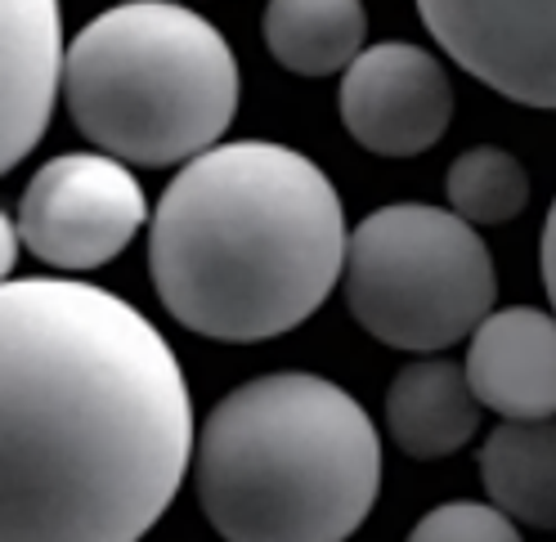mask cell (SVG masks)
I'll use <instances>...</instances> for the list:
<instances>
[{"instance_id": "8992f818", "label": "cell", "mask_w": 556, "mask_h": 542, "mask_svg": "<svg viewBox=\"0 0 556 542\" xmlns=\"http://www.w3.org/2000/svg\"><path fill=\"white\" fill-rule=\"evenodd\" d=\"M23 251L63 274H86L117 260L135 233L153 224L135 171L109 153L50 157L18 197Z\"/></svg>"}, {"instance_id": "30bf717a", "label": "cell", "mask_w": 556, "mask_h": 542, "mask_svg": "<svg viewBox=\"0 0 556 542\" xmlns=\"http://www.w3.org/2000/svg\"><path fill=\"white\" fill-rule=\"evenodd\" d=\"M5 171L41 144L63 90V10L59 0H5Z\"/></svg>"}, {"instance_id": "5bb4252c", "label": "cell", "mask_w": 556, "mask_h": 542, "mask_svg": "<svg viewBox=\"0 0 556 542\" xmlns=\"http://www.w3.org/2000/svg\"><path fill=\"white\" fill-rule=\"evenodd\" d=\"M444 193H448V211H458L476 229L511 224L530 207V171L507 149L476 144L454 157L444 176Z\"/></svg>"}, {"instance_id": "e0dca14e", "label": "cell", "mask_w": 556, "mask_h": 542, "mask_svg": "<svg viewBox=\"0 0 556 542\" xmlns=\"http://www.w3.org/2000/svg\"><path fill=\"white\" fill-rule=\"evenodd\" d=\"M18 243H23V233L14 220H5V256H0V264H5V274H14V264H18Z\"/></svg>"}, {"instance_id": "2e32d148", "label": "cell", "mask_w": 556, "mask_h": 542, "mask_svg": "<svg viewBox=\"0 0 556 542\" xmlns=\"http://www.w3.org/2000/svg\"><path fill=\"white\" fill-rule=\"evenodd\" d=\"M543 287H547L552 314H556V197H552V211L543 220Z\"/></svg>"}, {"instance_id": "9c48e42d", "label": "cell", "mask_w": 556, "mask_h": 542, "mask_svg": "<svg viewBox=\"0 0 556 542\" xmlns=\"http://www.w3.org/2000/svg\"><path fill=\"white\" fill-rule=\"evenodd\" d=\"M467 377L503 422L556 417V314L534 305L494 310L471 336Z\"/></svg>"}, {"instance_id": "7c38bea8", "label": "cell", "mask_w": 556, "mask_h": 542, "mask_svg": "<svg viewBox=\"0 0 556 542\" xmlns=\"http://www.w3.org/2000/svg\"><path fill=\"white\" fill-rule=\"evenodd\" d=\"M480 485L516 525L556 529V417L494 426L480 444Z\"/></svg>"}, {"instance_id": "3957f363", "label": "cell", "mask_w": 556, "mask_h": 542, "mask_svg": "<svg viewBox=\"0 0 556 542\" xmlns=\"http://www.w3.org/2000/svg\"><path fill=\"white\" fill-rule=\"evenodd\" d=\"M193 489L225 542H345L372 516L381 435L345 386L269 372L206 413Z\"/></svg>"}, {"instance_id": "ba28073f", "label": "cell", "mask_w": 556, "mask_h": 542, "mask_svg": "<svg viewBox=\"0 0 556 542\" xmlns=\"http://www.w3.org/2000/svg\"><path fill=\"white\" fill-rule=\"evenodd\" d=\"M341 126L377 157H417L440 144L454 117V81L444 63L413 41L368 46L341 73Z\"/></svg>"}, {"instance_id": "4fadbf2b", "label": "cell", "mask_w": 556, "mask_h": 542, "mask_svg": "<svg viewBox=\"0 0 556 542\" xmlns=\"http://www.w3.org/2000/svg\"><path fill=\"white\" fill-rule=\"evenodd\" d=\"M265 50L296 77H332L345 73L368 41L364 0H269Z\"/></svg>"}, {"instance_id": "6da1fadb", "label": "cell", "mask_w": 556, "mask_h": 542, "mask_svg": "<svg viewBox=\"0 0 556 542\" xmlns=\"http://www.w3.org/2000/svg\"><path fill=\"white\" fill-rule=\"evenodd\" d=\"M0 359V542H139L198 453L189 382L166 336L81 279H10Z\"/></svg>"}, {"instance_id": "52a82bcc", "label": "cell", "mask_w": 556, "mask_h": 542, "mask_svg": "<svg viewBox=\"0 0 556 542\" xmlns=\"http://www.w3.org/2000/svg\"><path fill=\"white\" fill-rule=\"evenodd\" d=\"M417 14L467 77L556 113V0H417Z\"/></svg>"}, {"instance_id": "5b68a950", "label": "cell", "mask_w": 556, "mask_h": 542, "mask_svg": "<svg viewBox=\"0 0 556 542\" xmlns=\"http://www.w3.org/2000/svg\"><path fill=\"white\" fill-rule=\"evenodd\" d=\"M341 292L372 341L440 354L494 314L498 269L458 211L391 202L351 229Z\"/></svg>"}, {"instance_id": "8fae6325", "label": "cell", "mask_w": 556, "mask_h": 542, "mask_svg": "<svg viewBox=\"0 0 556 542\" xmlns=\"http://www.w3.org/2000/svg\"><path fill=\"white\" fill-rule=\"evenodd\" d=\"M480 409L467 363L444 354H417L387 386V430L395 449L417 462L467 449L471 435H480Z\"/></svg>"}, {"instance_id": "9a60e30c", "label": "cell", "mask_w": 556, "mask_h": 542, "mask_svg": "<svg viewBox=\"0 0 556 542\" xmlns=\"http://www.w3.org/2000/svg\"><path fill=\"white\" fill-rule=\"evenodd\" d=\"M408 542H526L520 525L494 502H440L408 529Z\"/></svg>"}, {"instance_id": "277c9868", "label": "cell", "mask_w": 556, "mask_h": 542, "mask_svg": "<svg viewBox=\"0 0 556 542\" xmlns=\"http://www.w3.org/2000/svg\"><path fill=\"white\" fill-rule=\"evenodd\" d=\"M238 90L220 27L176 0H122L67 41V117L126 166H176L216 149Z\"/></svg>"}, {"instance_id": "7a4b0ae2", "label": "cell", "mask_w": 556, "mask_h": 542, "mask_svg": "<svg viewBox=\"0 0 556 542\" xmlns=\"http://www.w3.org/2000/svg\"><path fill=\"white\" fill-rule=\"evenodd\" d=\"M341 197L324 166L274 140L185 162L149 224V274L180 327L229 346L301 327L345 274Z\"/></svg>"}]
</instances>
